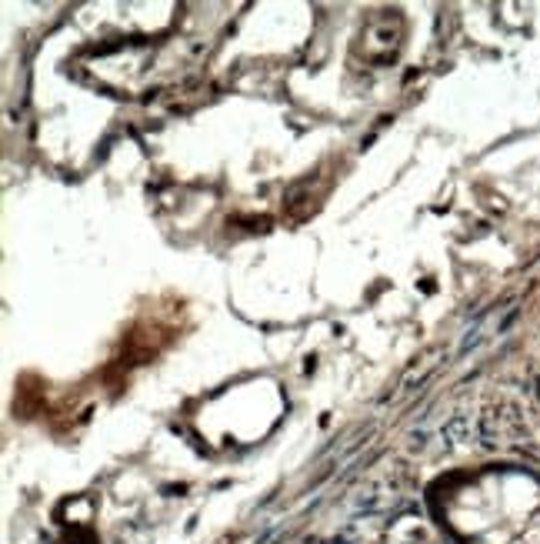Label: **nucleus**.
<instances>
[{"mask_svg": "<svg viewBox=\"0 0 540 544\" xmlns=\"http://www.w3.org/2000/svg\"><path fill=\"white\" fill-rule=\"evenodd\" d=\"M427 508L454 544H540V474L480 464L437 478Z\"/></svg>", "mask_w": 540, "mask_h": 544, "instance_id": "f257e3e1", "label": "nucleus"}]
</instances>
